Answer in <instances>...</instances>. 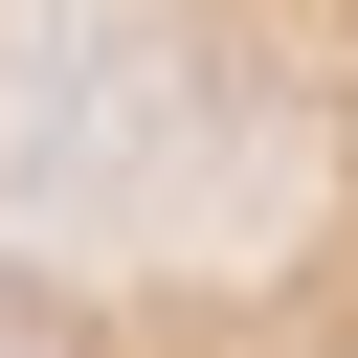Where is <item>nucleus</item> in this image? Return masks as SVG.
Returning <instances> with one entry per match:
<instances>
[]
</instances>
